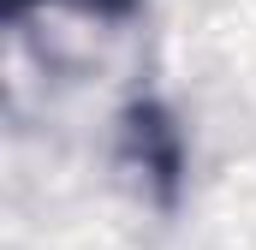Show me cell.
<instances>
[{"label":"cell","instance_id":"1","mask_svg":"<svg viewBox=\"0 0 256 250\" xmlns=\"http://www.w3.org/2000/svg\"><path fill=\"white\" fill-rule=\"evenodd\" d=\"M120 161L137 185L155 196V208H173L185 190V131L161 96H131L120 108Z\"/></svg>","mask_w":256,"mask_h":250},{"label":"cell","instance_id":"2","mask_svg":"<svg viewBox=\"0 0 256 250\" xmlns=\"http://www.w3.org/2000/svg\"><path fill=\"white\" fill-rule=\"evenodd\" d=\"M30 6H66V12L102 18V24H126V18H137V6H143V0H6V12H12V18H24Z\"/></svg>","mask_w":256,"mask_h":250}]
</instances>
